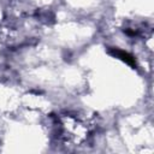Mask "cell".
Masks as SVG:
<instances>
[{"instance_id":"cell-1","label":"cell","mask_w":154,"mask_h":154,"mask_svg":"<svg viewBox=\"0 0 154 154\" xmlns=\"http://www.w3.org/2000/svg\"><path fill=\"white\" fill-rule=\"evenodd\" d=\"M109 53L112 55H114L116 58L125 61L126 64H129L130 66L132 67H136V61H135V58L132 55H130L128 52H124V51H120V49H116V48H112L109 49Z\"/></svg>"}]
</instances>
